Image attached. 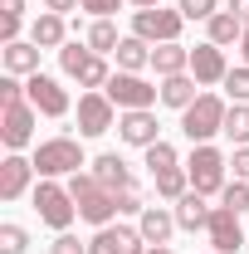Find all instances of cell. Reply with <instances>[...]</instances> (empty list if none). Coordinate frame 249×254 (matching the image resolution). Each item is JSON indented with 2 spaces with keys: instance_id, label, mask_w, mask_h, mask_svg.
<instances>
[{
  "instance_id": "e575fe53",
  "label": "cell",
  "mask_w": 249,
  "mask_h": 254,
  "mask_svg": "<svg viewBox=\"0 0 249 254\" xmlns=\"http://www.w3.org/2000/svg\"><path fill=\"white\" fill-rule=\"evenodd\" d=\"M147 205H142V195H137V186L132 190H118V215H142Z\"/></svg>"
},
{
  "instance_id": "f1b7e54d",
  "label": "cell",
  "mask_w": 249,
  "mask_h": 254,
  "mask_svg": "<svg viewBox=\"0 0 249 254\" xmlns=\"http://www.w3.org/2000/svg\"><path fill=\"white\" fill-rule=\"evenodd\" d=\"M147 166H152V176H156V171L181 166V157H176V147H171V142H152V147H147Z\"/></svg>"
},
{
  "instance_id": "ffe728a7",
  "label": "cell",
  "mask_w": 249,
  "mask_h": 254,
  "mask_svg": "<svg viewBox=\"0 0 249 254\" xmlns=\"http://www.w3.org/2000/svg\"><path fill=\"white\" fill-rule=\"evenodd\" d=\"M195 88H200V83H195V73H171V78H161V103H166V108H176V113H186L190 103H195Z\"/></svg>"
},
{
  "instance_id": "d590c367",
  "label": "cell",
  "mask_w": 249,
  "mask_h": 254,
  "mask_svg": "<svg viewBox=\"0 0 249 254\" xmlns=\"http://www.w3.org/2000/svg\"><path fill=\"white\" fill-rule=\"evenodd\" d=\"M49 254H88V245H78V240H73L68 230H59V240L49 245Z\"/></svg>"
},
{
  "instance_id": "f35d334b",
  "label": "cell",
  "mask_w": 249,
  "mask_h": 254,
  "mask_svg": "<svg viewBox=\"0 0 249 254\" xmlns=\"http://www.w3.org/2000/svg\"><path fill=\"white\" fill-rule=\"evenodd\" d=\"M44 10H54V15H63V10H83V0H44Z\"/></svg>"
},
{
  "instance_id": "ac0fdd59",
  "label": "cell",
  "mask_w": 249,
  "mask_h": 254,
  "mask_svg": "<svg viewBox=\"0 0 249 254\" xmlns=\"http://www.w3.org/2000/svg\"><path fill=\"white\" fill-rule=\"evenodd\" d=\"M93 176H98L108 190H113V195H118V190H132V166H127L118 152H103V157H93Z\"/></svg>"
},
{
  "instance_id": "7a4b0ae2",
  "label": "cell",
  "mask_w": 249,
  "mask_h": 254,
  "mask_svg": "<svg viewBox=\"0 0 249 254\" xmlns=\"http://www.w3.org/2000/svg\"><path fill=\"white\" fill-rule=\"evenodd\" d=\"M225 113H230V103L220 93H200L195 98L186 113H181V132L190 137V147H200V142H210L215 132H225Z\"/></svg>"
},
{
  "instance_id": "4316f807",
  "label": "cell",
  "mask_w": 249,
  "mask_h": 254,
  "mask_svg": "<svg viewBox=\"0 0 249 254\" xmlns=\"http://www.w3.org/2000/svg\"><path fill=\"white\" fill-rule=\"evenodd\" d=\"M225 137H230L235 147H249V103H230V113H225Z\"/></svg>"
},
{
  "instance_id": "7bdbcfd3",
  "label": "cell",
  "mask_w": 249,
  "mask_h": 254,
  "mask_svg": "<svg viewBox=\"0 0 249 254\" xmlns=\"http://www.w3.org/2000/svg\"><path fill=\"white\" fill-rule=\"evenodd\" d=\"M147 254H176L171 245H147Z\"/></svg>"
},
{
  "instance_id": "6da1fadb",
  "label": "cell",
  "mask_w": 249,
  "mask_h": 254,
  "mask_svg": "<svg viewBox=\"0 0 249 254\" xmlns=\"http://www.w3.org/2000/svg\"><path fill=\"white\" fill-rule=\"evenodd\" d=\"M68 195H73V205H78V220L88 225H113V215H118V195L98 181L93 171H73L68 176Z\"/></svg>"
},
{
  "instance_id": "277c9868",
  "label": "cell",
  "mask_w": 249,
  "mask_h": 254,
  "mask_svg": "<svg viewBox=\"0 0 249 254\" xmlns=\"http://www.w3.org/2000/svg\"><path fill=\"white\" fill-rule=\"evenodd\" d=\"M34 215L49 225V230H68V225L78 220V205H73L68 186L49 181V176H39V186H34Z\"/></svg>"
},
{
  "instance_id": "3957f363",
  "label": "cell",
  "mask_w": 249,
  "mask_h": 254,
  "mask_svg": "<svg viewBox=\"0 0 249 254\" xmlns=\"http://www.w3.org/2000/svg\"><path fill=\"white\" fill-rule=\"evenodd\" d=\"M78 166H88V161H83V147H78V137H49V142L34 147V171L49 176V181L73 176Z\"/></svg>"
},
{
  "instance_id": "d6a6232c",
  "label": "cell",
  "mask_w": 249,
  "mask_h": 254,
  "mask_svg": "<svg viewBox=\"0 0 249 254\" xmlns=\"http://www.w3.org/2000/svg\"><path fill=\"white\" fill-rule=\"evenodd\" d=\"M186 20H210V15H220V0H181L176 5Z\"/></svg>"
},
{
  "instance_id": "60d3db41",
  "label": "cell",
  "mask_w": 249,
  "mask_h": 254,
  "mask_svg": "<svg viewBox=\"0 0 249 254\" xmlns=\"http://www.w3.org/2000/svg\"><path fill=\"white\" fill-rule=\"evenodd\" d=\"M0 15H15V20H25V0H0Z\"/></svg>"
},
{
  "instance_id": "5b68a950",
  "label": "cell",
  "mask_w": 249,
  "mask_h": 254,
  "mask_svg": "<svg viewBox=\"0 0 249 254\" xmlns=\"http://www.w3.org/2000/svg\"><path fill=\"white\" fill-rule=\"evenodd\" d=\"M225 166H230V161L220 157V147H210V142L190 147V161H186L190 190H200V195H215V190H225Z\"/></svg>"
},
{
  "instance_id": "8d00e7d4",
  "label": "cell",
  "mask_w": 249,
  "mask_h": 254,
  "mask_svg": "<svg viewBox=\"0 0 249 254\" xmlns=\"http://www.w3.org/2000/svg\"><path fill=\"white\" fill-rule=\"evenodd\" d=\"M20 25H25V20H15V15H0V44H15V39H20Z\"/></svg>"
},
{
  "instance_id": "836d02e7",
  "label": "cell",
  "mask_w": 249,
  "mask_h": 254,
  "mask_svg": "<svg viewBox=\"0 0 249 254\" xmlns=\"http://www.w3.org/2000/svg\"><path fill=\"white\" fill-rule=\"evenodd\" d=\"M127 0H83V10L93 15V20H113V10H123Z\"/></svg>"
},
{
  "instance_id": "4fadbf2b",
  "label": "cell",
  "mask_w": 249,
  "mask_h": 254,
  "mask_svg": "<svg viewBox=\"0 0 249 254\" xmlns=\"http://www.w3.org/2000/svg\"><path fill=\"white\" fill-rule=\"evenodd\" d=\"M190 73H195V83L200 88H210V83H225V73H230V64H225V49L220 44H195L190 49Z\"/></svg>"
},
{
  "instance_id": "44dd1931",
  "label": "cell",
  "mask_w": 249,
  "mask_h": 254,
  "mask_svg": "<svg viewBox=\"0 0 249 254\" xmlns=\"http://www.w3.org/2000/svg\"><path fill=\"white\" fill-rule=\"evenodd\" d=\"M152 68L156 78H171V73H190V49L176 39V44H156L152 49Z\"/></svg>"
},
{
  "instance_id": "74e56055",
  "label": "cell",
  "mask_w": 249,
  "mask_h": 254,
  "mask_svg": "<svg viewBox=\"0 0 249 254\" xmlns=\"http://www.w3.org/2000/svg\"><path fill=\"white\" fill-rule=\"evenodd\" d=\"M230 166H235V181H249V147H235Z\"/></svg>"
},
{
  "instance_id": "8992f818",
  "label": "cell",
  "mask_w": 249,
  "mask_h": 254,
  "mask_svg": "<svg viewBox=\"0 0 249 254\" xmlns=\"http://www.w3.org/2000/svg\"><path fill=\"white\" fill-rule=\"evenodd\" d=\"M181 25H186V15L181 10H166V5H152V10H137L132 15V34L147 39V44H176Z\"/></svg>"
},
{
  "instance_id": "1f68e13d",
  "label": "cell",
  "mask_w": 249,
  "mask_h": 254,
  "mask_svg": "<svg viewBox=\"0 0 249 254\" xmlns=\"http://www.w3.org/2000/svg\"><path fill=\"white\" fill-rule=\"evenodd\" d=\"M25 83H20V78H15V73H5V78H0V108H15V103H25Z\"/></svg>"
},
{
  "instance_id": "83f0119b",
  "label": "cell",
  "mask_w": 249,
  "mask_h": 254,
  "mask_svg": "<svg viewBox=\"0 0 249 254\" xmlns=\"http://www.w3.org/2000/svg\"><path fill=\"white\" fill-rule=\"evenodd\" d=\"M30 250V230H25V225H0V254H25Z\"/></svg>"
},
{
  "instance_id": "52a82bcc",
  "label": "cell",
  "mask_w": 249,
  "mask_h": 254,
  "mask_svg": "<svg viewBox=\"0 0 249 254\" xmlns=\"http://www.w3.org/2000/svg\"><path fill=\"white\" fill-rule=\"evenodd\" d=\"M103 93L118 103V113H132V108H152L156 98H161V88H152L142 73H123V68H118V73L108 78V88H103Z\"/></svg>"
},
{
  "instance_id": "7402d4cb",
  "label": "cell",
  "mask_w": 249,
  "mask_h": 254,
  "mask_svg": "<svg viewBox=\"0 0 249 254\" xmlns=\"http://www.w3.org/2000/svg\"><path fill=\"white\" fill-rule=\"evenodd\" d=\"M30 39L39 44V49H63L68 39H63V15H54V10H39L30 25Z\"/></svg>"
},
{
  "instance_id": "9a60e30c",
  "label": "cell",
  "mask_w": 249,
  "mask_h": 254,
  "mask_svg": "<svg viewBox=\"0 0 249 254\" xmlns=\"http://www.w3.org/2000/svg\"><path fill=\"white\" fill-rule=\"evenodd\" d=\"M118 137H123L127 147H142V152H147L152 142H161V137H156V113H152V108H132V113H123V118H118Z\"/></svg>"
},
{
  "instance_id": "ee69618b",
  "label": "cell",
  "mask_w": 249,
  "mask_h": 254,
  "mask_svg": "<svg viewBox=\"0 0 249 254\" xmlns=\"http://www.w3.org/2000/svg\"><path fill=\"white\" fill-rule=\"evenodd\" d=\"M127 5H137V10H152V5H161V0H127Z\"/></svg>"
},
{
  "instance_id": "603a6c76",
  "label": "cell",
  "mask_w": 249,
  "mask_h": 254,
  "mask_svg": "<svg viewBox=\"0 0 249 254\" xmlns=\"http://www.w3.org/2000/svg\"><path fill=\"white\" fill-rule=\"evenodd\" d=\"M210 210H215V205H205L200 190H186V195L176 200V225H181V230H205Z\"/></svg>"
},
{
  "instance_id": "5bb4252c",
  "label": "cell",
  "mask_w": 249,
  "mask_h": 254,
  "mask_svg": "<svg viewBox=\"0 0 249 254\" xmlns=\"http://www.w3.org/2000/svg\"><path fill=\"white\" fill-rule=\"evenodd\" d=\"M34 181V157H20V152H10V157L0 161V200H20Z\"/></svg>"
},
{
  "instance_id": "2e32d148",
  "label": "cell",
  "mask_w": 249,
  "mask_h": 254,
  "mask_svg": "<svg viewBox=\"0 0 249 254\" xmlns=\"http://www.w3.org/2000/svg\"><path fill=\"white\" fill-rule=\"evenodd\" d=\"M137 230H142L147 245H171V235H176L181 225H176V210H166V205H147V210L137 215Z\"/></svg>"
},
{
  "instance_id": "4dcf8cb0",
  "label": "cell",
  "mask_w": 249,
  "mask_h": 254,
  "mask_svg": "<svg viewBox=\"0 0 249 254\" xmlns=\"http://www.w3.org/2000/svg\"><path fill=\"white\" fill-rule=\"evenodd\" d=\"M220 195H225V205H230L235 215H245V210H249V181H225Z\"/></svg>"
},
{
  "instance_id": "484cf974",
  "label": "cell",
  "mask_w": 249,
  "mask_h": 254,
  "mask_svg": "<svg viewBox=\"0 0 249 254\" xmlns=\"http://www.w3.org/2000/svg\"><path fill=\"white\" fill-rule=\"evenodd\" d=\"M186 190H190V176H186V166L156 171V195H161V200H181Z\"/></svg>"
},
{
  "instance_id": "cb8c5ba5",
  "label": "cell",
  "mask_w": 249,
  "mask_h": 254,
  "mask_svg": "<svg viewBox=\"0 0 249 254\" xmlns=\"http://www.w3.org/2000/svg\"><path fill=\"white\" fill-rule=\"evenodd\" d=\"M240 34H245V25H240L230 10H220V15H210V20H205V39H210V44H220V49H225V44H240Z\"/></svg>"
},
{
  "instance_id": "f6af8a7d",
  "label": "cell",
  "mask_w": 249,
  "mask_h": 254,
  "mask_svg": "<svg viewBox=\"0 0 249 254\" xmlns=\"http://www.w3.org/2000/svg\"><path fill=\"white\" fill-rule=\"evenodd\" d=\"M210 254H215V250H210Z\"/></svg>"
},
{
  "instance_id": "e0dca14e",
  "label": "cell",
  "mask_w": 249,
  "mask_h": 254,
  "mask_svg": "<svg viewBox=\"0 0 249 254\" xmlns=\"http://www.w3.org/2000/svg\"><path fill=\"white\" fill-rule=\"evenodd\" d=\"M0 64H5V73L30 78V73H39V44L34 39H15V44L0 49Z\"/></svg>"
},
{
  "instance_id": "30bf717a",
  "label": "cell",
  "mask_w": 249,
  "mask_h": 254,
  "mask_svg": "<svg viewBox=\"0 0 249 254\" xmlns=\"http://www.w3.org/2000/svg\"><path fill=\"white\" fill-rule=\"evenodd\" d=\"M25 93H30L34 113H44V118H63L68 113V93H63L59 78H49V73H30L25 78Z\"/></svg>"
},
{
  "instance_id": "d4e9b609",
  "label": "cell",
  "mask_w": 249,
  "mask_h": 254,
  "mask_svg": "<svg viewBox=\"0 0 249 254\" xmlns=\"http://www.w3.org/2000/svg\"><path fill=\"white\" fill-rule=\"evenodd\" d=\"M83 44H88L93 54H113V49L123 44V34H118V25H113V20H93V25H88V34H83Z\"/></svg>"
},
{
  "instance_id": "b9f144b4",
  "label": "cell",
  "mask_w": 249,
  "mask_h": 254,
  "mask_svg": "<svg viewBox=\"0 0 249 254\" xmlns=\"http://www.w3.org/2000/svg\"><path fill=\"white\" fill-rule=\"evenodd\" d=\"M240 59L249 64V25H245V34H240Z\"/></svg>"
},
{
  "instance_id": "ba28073f",
  "label": "cell",
  "mask_w": 249,
  "mask_h": 254,
  "mask_svg": "<svg viewBox=\"0 0 249 254\" xmlns=\"http://www.w3.org/2000/svg\"><path fill=\"white\" fill-rule=\"evenodd\" d=\"M118 118H123V113H118V103L103 93V88L78 98V132H83V137H103V132H113Z\"/></svg>"
},
{
  "instance_id": "d6986e66",
  "label": "cell",
  "mask_w": 249,
  "mask_h": 254,
  "mask_svg": "<svg viewBox=\"0 0 249 254\" xmlns=\"http://www.w3.org/2000/svg\"><path fill=\"white\" fill-rule=\"evenodd\" d=\"M152 49H156V44L137 39V34H123V44L113 49V59H118L123 73H142V68H152Z\"/></svg>"
},
{
  "instance_id": "f546056e",
  "label": "cell",
  "mask_w": 249,
  "mask_h": 254,
  "mask_svg": "<svg viewBox=\"0 0 249 254\" xmlns=\"http://www.w3.org/2000/svg\"><path fill=\"white\" fill-rule=\"evenodd\" d=\"M225 93H230V103H249V64L225 73Z\"/></svg>"
},
{
  "instance_id": "7c38bea8",
  "label": "cell",
  "mask_w": 249,
  "mask_h": 254,
  "mask_svg": "<svg viewBox=\"0 0 249 254\" xmlns=\"http://www.w3.org/2000/svg\"><path fill=\"white\" fill-rule=\"evenodd\" d=\"M205 235H210V250H215V254H235L240 245H245L240 215H235L230 205H215V210H210V220H205Z\"/></svg>"
},
{
  "instance_id": "ab89813d",
  "label": "cell",
  "mask_w": 249,
  "mask_h": 254,
  "mask_svg": "<svg viewBox=\"0 0 249 254\" xmlns=\"http://www.w3.org/2000/svg\"><path fill=\"white\" fill-rule=\"evenodd\" d=\"M225 10H230V15H235V20H240V25H249V0H230V5H225Z\"/></svg>"
},
{
  "instance_id": "8fae6325",
  "label": "cell",
  "mask_w": 249,
  "mask_h": 254,
  "mask_svg": "<svg viewBox=\"0 0 249 254\" xmlns=\"http://www.w3.org/2000/svg\"><path fill=\"white\" fill-rule=\"evenodd\" d=\"M88 254H147V240L132 225H103L88 240Z\"/></svg>"
},
{
  "instance_id": "9c48e42d",
  "label": "cell",
  "mask_w": 249,
  "mask_h": 254,
  "mask_svg": "<svg viewBox=\"0 0 249 254\" xmlns=\"http://www.w3.org/2000/svg\"><path fill=\"white\" fill-rule=\"evenodd\" d=\"M34 103H15V108H0V142L10 147V152H20V147H30L34 142Z\"/></svg>"
}]
</instances>
